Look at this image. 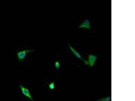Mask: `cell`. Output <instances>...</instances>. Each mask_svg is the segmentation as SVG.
<instances>
[{
  "mask_svg": "<svg viewBox=\"0 0 135 101\" xmlns=\"http://www.w3.org/2000/svg\"><path fill=\"white\" fill-rule=\"evenodd\" d=\"M69 48H70V49L71 50V51L73 52L74 54L75 55L77 58H78V59H79L81 60H82L85 63V64H86V65H88V62L87 61L85 60L84 59H83V58L82 57V56H81V55L80 54V53H79V52H78L75 50L74 49V48H73V47H72L69 44Z\"/></svg>",
  "mask_w": 135,
  "mask_h": 101,
  "instance_id": "cell-4",
  "label": "cell"
},
{
  "mask_svg": "<svg viewBox=\"0 0 135 101\" xmlns=\"http://www.w3.org/2000/svg\"><path fill=\"white\" fill-rule=\"evenodd\" d=\"M79 28H83L85 29H90L91 27L90 21L88 19H87L83 21L79 26Z\"/></svg>",
  "mask_w": 135,
  "mask_h": 101,
  "instance_id": "cell-5",
  "label": "cell"
},
{
  "mask_svg": "<svg viewBox=\"0 0 135 101\" xmlns=\"http://www.w3.org/2000/svg\"><path fill=\"white\" fill-rule=\"evenodd\" d=\"M54 82H52L50 83L49 85V88L51 90H53L54 89L55 84Z\"/></svg>",
  "mask_w": 135,
  "mask_h": 101,
  "instance_id": "cell-6",
  "label": "cell"
},
{
  "mask_svg": "<svg viewBox=\"0 0 135 101\" xmlns=\"http://www.w3.org/2000/svg\"><path fill=\"white\" fill-rule=\"evenodd\" d=\"M97 59V57L93 55L89 54L88 56V65H89L91 67H93L95 65Z\"/></svg>",
  "mask_w": 135,
  "mask_h": 101,
  "instance_id": "cell-3",
  "label": "cell"
},
{
  "mask_svg": "<svg viewBox=\"0 0 135 101\" xmlns=\"http://www.w3.org/2000/svg\"><path fill=\"white\" fill-rule=\"evenodd\" d=\"M34 51H35L34 50L25 49L20 51L17 52V55L18 60L20 62L23 61L27 53Z\"/></svg>",
  "mask_w": 135,
  "mask_h": 101,
  "instance_id": "cell-1",
  "label": "cell"
},
{
  "mask_svg": "<svg viewBox=\"0 0 135 101\" xmlns=\"http://www.w3.org/2000/svg\"><path fill=\"white\" fill-rule=\"evenodd\" d=\"M55 67L56 68L58 69L60 67V64L59 62L58 61H56L55 63Z\"/></svg>",
  "mask_w": 135,
  "mask_h": 101,
  "instance_id": "cell-7",
  "label": "cell"
},
{
  "mask_svg": "<svg viewBox=\"0 0 135 101\" xmlns=\"http://www.w3.org/2000/svg\"><path fill=\"white\" fill-rule=\"evenodd\" d=\"M20 87L21 89V91H22V94L24 95L29 98L32 101H34L32 96H31V94L28 89L26 88L22 85L20 86Z\"/></svg>",
  "mask_w": 135,
  "mask_h": 101,
  "instance_id": "cell-2",
  "label": "cell"
}]
</instances>
